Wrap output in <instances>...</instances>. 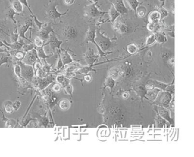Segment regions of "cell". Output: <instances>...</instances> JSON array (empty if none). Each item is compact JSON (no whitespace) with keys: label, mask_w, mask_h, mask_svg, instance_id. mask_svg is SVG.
I'll list each match as a JSON object with an SVG mask.
<instances>
[{"label":"cell","mask_w":194,"mask_h":157,"mask_svg":"<svg viewBox=\"0 0 194 157\" xmlns=\"http://www.w3.org/2000/svg\"><path fill=\"white\" fill-rule=\"evenodd\" d=\"M59 4V2L57 0H50L47 4L44 6L46 14L45 17L48 18L52 22L54 23H56V20L58 19L61 20V16L66 15L68 11L70 10L68 9L63 13L59 12L56 9V6Z\"/></svg>","instance_id":"obj_1"},{"label":"cell","mask_w":194,"mask_h":157,"mask_svg":"<svg viewBox=\"0 0 194 157\" xmlns=\"http://www.w3.org/2000/svg\"><path fill=\"white\" fill-rule=\"evenodd\" d=\"M95 40L100 49L104 52L108 51L112 46L111 40L109 38L104 35L100 32V30H97L96 31Z\"/></svg>","instance_id":"obj_2"},{"label":"cell","mask_w":194,"mask_h":157,"mask_svg":"<svg viewBox=\"0 0 194 157\" xmlns=\"http://www.w3.org/2000/svg\"><path fill=\"white\" fill-rule=\"evenodd\" d=\"M84 13L90 18H96L99 17H101L104 15L105 13H107V12H102L98 9L96 4H91L89 5H86L84 8Z\"/></svg>","instance_id":"obj_3"},{"label":"cell","mask_w":194,"mask_h":157,"mask_svg":"<svg viewBox=\"0 0 194 157\" xmlns=\"http://www.w3.org/2000/svg\"><path fill=\"white\" fill-rule=\"evenodd\" d=\"M54 32L52 25L51 23H45L38 31V36L40 37L45 41H47L50 38V34Z\"/></svg>","instance_id":"obj_4"},{"label":"cell","mask_w":194,"mask_h":157,"mask_svg":"<svg viewBox=\"0 0 194 157\" xmlns=\"http://www.w3.org/2000/svg\"><path fill=\"white\" fill-rule=\"evenodd\" d=\"M32 26H33V20H32L31 18L25 20L22 24L18 26V27H17V32H18V34L19 37L22 38H24V39H25L26 40L29 41L31 43H33L28 38H27L25 35L26 32Z\"/></svg>","instance_id":"obj_5"},{"label":"cell","mask_w":194,"mask_h":157,"mask_svg":"<svg viewBox=\"0 0 194 157\" xmlns=\"http://www.w3.org/2000/svg\"><path fill=\"white\" fill-rule=\"evenodd\" d=\"M38 61H40L39 58L38 57L36 49L33 48L26 53L25 56L22 60V62L26 65H33Z\"/></svg>","instance_id":"obj_6"},{"label":"cell","mask_w":194,"mask_h":157,"mask_svg":"<svg viewBox=\"0 0 194 157\" xmlns=\"http://www.w3.org/2000/svg\"><path fill=\"white\" fill-rule=\"evenodd\" d=\"M96 30L95 26L94 25L90 26L89 27L88 30L87 31V34H86V41H91V42H92V43L95 44V46L97 47L98 51H99V55H101L102 56H103L104 55H105L106 53L105 52H102L100 49V48L99 47V46H97L96 43L95 42V36H96Z\"/></svg>","instance_id":"obj_7"},{"label":"cell","mask_w":194,"mask_h":157,"mask_svg":"<svg viewBox=\"0 0 194 157\" xmlns=\"http://www.w3.org/2000/svg\"><path fill=\"white\" fill-rule=\"evenodd\" d=\"M63 35L68 40L74 39L76 38L78 35V31L75 27L73 26H67L63 30Z\"/></svg>","instance_id":"obj_8"},{"label":"cell","mask_w":194,"mask_h":157,"mask_svg":"<svg viewBox=\"0 0 194 157\" xmlns=\"http://www.w3.org/2000/svg\"><path fill=\"white\" fill-rule=\"evenodd\" d=\"M18 64L20 65V68H22V76L25 77V78H26L27 80H31L32 78V77L33 76V71L32 69L31 66H30L29 65H26L23 64L22 62H18Z\"/></svg>","instance_id":"obj_9"},{"label":"cell","mask_w":194,"mask_h":157,"mask_svg":"<svg viewBox=\"0 0 194 157\" xmlns=\"http://www.w3.org/2000/svg\"><path fill=\"white\" fill-rule=\"evenodd\" d=\"M62 43L63 41H59L56 38L55 32H52L51 35H50V38L48 41V44H50L52 50L54 52L55 48H58L59 50Z\"/></svg>","instance_id":"obj_10"},{"label":"cell","mask_w":194,"mask_h":157,"mask_svg":"<svg viewBox=\"0 0 194 157\" xmlns=\"http://www.w3.org/2000/svg\"><path fill=\"white\" fill-rule=\"evenodd\" d=\"M113 5L121 15L128 14V8L126 7L123 0H117L113 4Z\"/></svg>","instance_id":"obj_11"},{"label":"cell","mask_w":194,"mask_h":157,"mask_svg":"<svg viewBox=\"0 0 194 157\" xmlns=\"http://www.w3.org/2000/svg\"><path fill=\"white\" fill-rule=\"evenodd\" d=\"M99 56V55H97L94 53V51L93 49L89 48L87 52L84 54V59L88 64L92 65V64H93V62L96 61Z\"/></svg>","instance_id":"obj_12"},{"label":"cell","mask_w":194,"mask_h":157,"mask_svg":"<svg viewBox=\"0 0 194 157\" xmlns=\"http://www.w3.org/2000/svg\"><path fill=\"white\" fill-rule=\"evenodd\" d=\"M159 96L157 98V101L159 103L164 105H167L171 101V96L170 94L167 92H161L159 95Z\"/></svg>","instance_id":"obj_13"},{"label":"cell","mask_w":194,"mask_h":157,"mask_svg":"<svg viewBox=\"0 0 194 157\" xmlns=\"http://www.w3.org/2000/svg\"><path fill=\"white\" fill-rule=\"evenodd\" d=\"M10 2L11 7L17 13H22L23 12V4L20 0H8Z\"/></svg>","instance_id":"obj_14"},{"label":"cell","mask_w":194,"mask_h":157,"mask_svg":"<svg viewBox=\"0 0 194 157\" xmlns=\"http://www.w3.org/2000/svg\"><path fill=\"white\" fill-rule=\"evenodd\" d=\"M148 18L149 22H159L161 18V13L158 10H153L149 14Z\"/></svg>","instance_id":"obj_15"},{"label":"cell","mask_w":194,"mask_h":157,"mask_svg":"<svg viewBox=\"0 0 194 157\" xmlns=\"http://www.w3.org/2000/svg\"><path fill=\"white\" fill-rule=\"evenodd\" d=\"M108 14L109 15L111 22L112 23L121 15V14L115 9V8L114 7V6L113 5V4L111 5V8H110V9L108 11Z\"/></svg>","instance_id":"obj_16"},{"label":"cell","mask_w":194,"mask_h":157,"mask_svg":"<svg viewBox=\"0 0 194 157\" xmlns=\"http://www.w3.org/2000/svg\"><path fill=\"white\" fill-rule=\"evenodd\" d=\"M60 56L61 57L63 65L70 64L73 61L72 59L71 56L68 53L67 51H63V52L61 53Z\"/></svg>","instance_id":"obj_17"},{"label":"cell","mask_w":194,"mask_h":157,"mask_svg":"<svg viewBox=\"0 0 194 157\" xmlns=\"http://www.w3.org/2000/svg\"><path fill=\"white\" fill-rule=\"evenodd\" d=\"M149 31L154 32V33L158 32L161 28V24L159 22H149L146 26Z\"/></svg>","instance_id":"obj_18"},{"label":"cell","mask_w":194,"mask_h":157,"mask_svg":"<svg viewBox=\"0 0 194 157\" xmlns=\"http://www.w3.org/2000/svg\"><path fill=\"white\" fill-rule=\"evenodd\" d=\"M146 87L149 90H152L154 89V87H158L162 89H164L167 87V85L159 82L152 81V82H148Z\"/></svg>","instance_id":"obj_19"},{"label":"cell","mask_w":194,"mask_h":157,"mask_svg":"<svg viewBox=\"0 0 194 157\" xmlns=\"http://www.w3.org/2000/svg\"><path fill=\"white\" fill-rule=\"evenodd\" d=\"M16 14H17V13L14 10H13V9L11 6L8 8V9L6 10V13H5L6 18H9L11 20H13L15 26H17V21L15 20V17H14Z\"/></svg>","instance_id":"obj_20"},{"label":"cell","mask_w":194,"mask_h":157,"mask_svg":"<svg viewBox=\"0 0 194 157\" xmlns=\"http://www.w3.org/2000/svg\"><path fill=\"white\" fill-rule=\"evenodd\" d=\"M158 111L159 115L161 117H163L164 119L167 120V121H169L171 123L173 122V120L170 117V113H169V111L166 110L165 108H164L163 107H158Z\"/></svg>","instance_id":"obj_21"},{"label":"cell","mask_w":194,"mask_h":157,"mask_svg":"<svg viewBox=\"0 0 194 157\" xmlns=\"http://www.w3.org/2000/svg\"><path fill=\"white\" fill-rule=\"evenodd\" d=\"M45 46H42L41 47H36L34 48L36 50V51L37 52V54H38V57L39 59H43V60H45L47 58H49L51 56H52L53 55H46L45 52L43 50V48H44Z\"/></svg>","instance_id":"obj_22"},{"label":"cell","mask_w":194,"mask_h":157,"mask_svg":"<svg viewBox=\"0 0 194 157\" xmlns=\"http://www.w3.org/2000/svg\"><path fill=\"white\" fill-rule=\"evenodd\" d=\"M136 13L139 18H143L147 14V9L143 5H138L136 10Z\"/></svg>","instance_id":"obj_23"},{"label":"cell","mask_w":194,"mask_h":157,"mask_svg":"<svg viewBox=\"0 0 194 157\" xmlns=\"http://www.w3.org/2000/svg\"><path fill=\"white\" fill-rule=\"evenodd\" d=\"M45 41L44 39H43L42 38H41L39 36H36V38L34 39L33 43L36 48V47H41L42 46H46V45L48 44V41L46 43H45Z\"/></svg>","instance_id":"obj_24"},{"label":"cell","mask_w":194,"mask_h":157,"mask_svg":"<svg viewBox=\"0 0 194 157\" xmlns=\"http://www.w3.org/2000/svg\"><path fill=\"white\" fill-rule=\"evenodd\" d=\"M155 39V41L158 42L159 43H164L167 41L166 37L162 34V33L159 32H157L154 34Z\"/></svg>","instance_id":"obj_25"},{"label":"cell","mask_w":194,"mask_h":157,"mask_svg":"<svg viewBox=\"0 0 194 157\" xmlns=\"http://www.w3.org/2000/svg\"><path fill=\"white\" fill-rule=\"evenodd\" d=\"M59 107L63 110H67L70 107V103L67 99H63L59 103Z\"/></svg>","instance_id":"obj_26"},{"label":"cell","mask_w":194,"mask_h":157,"mask_svg":"<svg viewBox=\"0 0 194 157\" xmlns=\"http://www.w3.org/2000/svg\"><path fill=\"white\" fill-rule=\"evenodd\" d=\"M127 51L130 55H133L136 53L138 51V48L135 44H130L127 47Z\"/></svg>","instance_id":"obj_27"},{"label":"cell","mask_w":194,"mask_h":157,"mask_svg":"<svg viewBox=\"0 0 194 157\" xmlns=\"http://www.w3.org/2000/svg\"><path fill=\"white\" fill-rule=\"evenodd\" d=\"M127 1L131 9L136 12L137 8L138 7V5H139V2H138V0H127Z\"/></svg>","instance_id":"obj_28"},{"label":"cell","mask_w":194,"mask_h":157,"mask_svg":"<svg viewBox=\"0 0 194 157\" xmlns=\"http://www.w3.org/2000/svg\"><path fill=\"white\" fill-rule=\"evenodd\" d=\"M10 57V54L9 55V53L6 52H4L3 54L0 55V65L4 63H7Z\"/></svg>","instance_id":"obj_29"},{"label":"cell","mask_w":194,"mask_h":157,"mask_svg":"<svg viewBox=\"0 0 194 157\" xmlns=\"http://www.w3.org/2000/svg\"><path fill=\"white\" fill-rule=\"evenodd\" d=\"M161 13V20H162L163 19H164L165 17H167L168 15H169V13H168V11L166 10L165 8H164V7H161L158 10Z\"/></svg>","instance_id":"obj_30"},{"label":"cell","mask_w":194,"mask_h":157,"mask_svg":"<svg viewBox=\"0 0 194 157\" xmlns=\"http://www.w3.org/2000/svg\"><path fill=\"white\" fill-rule=\"evenodd\" d=\"M155 42V39L154 34H152V35L149 36L147 38L146 41V46H152Z\"/></svg>","instance_id":"obj_31"},{"label":"cell","mask_w":194,"mask_h":157,"mask_svg":"<svg viewBox=\"0 0 194 157\" xmlns=\"http://www.w3.org/2000/svg\"><path fill=\"white\" fill-rule=\"evenodd\" d=\"M34 48H35V46L34 45L33 43H31V44H24L22 47V49H23V51L27 52L28 51H31V50H33Z\"/></svg>","instance_id":"obj_32"},{"label":"cell","mask_w":194,"mask_h":157,"mask_svg":"<svg viewBox=\"0 0 194 157\" xmlns=\"http://www.w3.org/2000/svg\"><path fill=\"white\" fill-rule=\"evenodd\" d=\"M157 90H155V91H149L148 94V96L150 99H151L152 101H154L156 99L157 96Z\"/></svg>","instance_id":"obj_33"},{"label":"cell","mask_w":194,"mask_h":157,"mask_svg":"<svg viewBox=\"0 0 194 157\" xmlns=\"http://www.w3.org/2000/svg\"><path fill=\"white\" fill-rule=\"evenodd\" d=\"M59 51H58V63H57V69H61L62 66H63V62L61 60V57L60 56V53H59V50H58Z\"/></svg>","instance_id":"obj_34"},{"label":"cell","mask_w":194,"mask_h":157,"mask_svg":"<svg viewBox=\"0 0 194 157\" xmlns=\"http://www.w3.org/2000/svg\"><path fill=\"white\" fill-rule=\"evenodd\" d=\"M20 2H21L23 5H25L27 8H28V9H29V11H30V13H31V15H33V14H34L33 13V12L32 11V10H31L30 6L29 5V4H28V2H27V0H20Z\"/></svg>","instance_id":"obj_35"},{"label":"cell","mask_w":194,"mask_h":157,"mask_svg":"<svg viewBox=\"0 0 194 157\" xmlns=\"http://www.w3.org/2000/svg\"><path fill=\"white\" fill-rule=\"evenodd\" d=\"M128 27H127V26L124 24L123 23L122 25L120 27V28L119 29L118 31H119V32H120V33H125L128 31Z\"/></svg>","instance_id":"obj_36"},{"label":"cell","mask_w":194,"mask_h":157,"mask_svg":"<svg viewBox=\"0 0 194 157\" xmlns=\"http://www.w3.org/2000/svg\"><path fill=\"white\" fill-rule=\"evenodd\" d=\"M77 65H72L71 66H69L68 68H67V72H72V71H75L77 68Z\"/></svg>","instance_id":"obj_37"},{"label":"cell","mask_w":194,"mask_h":157,"mask_svg":"<svg viewBox=\"0 0 194 157\" xmlns=\"http://www.w3.org/2000/svg\"><path fill=\"white\" fill-rule=\"evenodd\" d=\"M91 68L89 67H87V68H82V69L79 70V71H77L78 73H87L88 71L91 70Z\"/></svg>","instance_id":"obj_38"},{"label":"cell","mask_w":194,"mask_h":157,"mask_svg":"<svg viewBox=\"0 0 194 157\" xmlns=\"http://www.w3.org/2000/svg\"><path fill=\"white\" fill-rule=\"evenodd\" d=\"M114 81L112 78H109L108 80V86L110 87L111 88H112L113 86H114Z\"/></svg>","instance_id":"obj_39"},{"label":"cell","mask_w":194,"mask_h":157,"mask_svg":"<svg viewBox=\"0 0 194 157\" xmlns=\"http://www.w3.org/2000/svg\"><path fill=\"white\" fill-rule=\"evenodd\" d=\"M63 2L67 6H71L75 3V0H63Z\"/></svg>","instance_id":"obj_40"},{"label":"cell","mask_w":194,"mask_h":157,"mask_svg":"<svg viewBox=\"0 0 194 157\" xmlns=\"http://www.w3.org/2000/svg\"><path fill=\"white\" fill-rule=\"evenodd\" d=\"M65 78H64V76H63V75H59L58 76H57L56 78V81L60 83H61L64 80Z\"/></svg>","instance_id":"obj_41"},{"label":"cell","mask_w":194,"mask_h":157,"mask_svg":"<svg viewBox=\"0 0 194 157\" xmlns=\"http://www.w3.org/2000/svg\"><path fill=\"white\" fill-rule=\"evenodd\" d=\"M61 86L59 84L56 83V84H55V85L53 86V87H52V90H53L54 91H55V92L59 91H60V90H61Z\"/></svg>","instance_id":"obj_42"},{"label":"cell","mask_w":194,"mask_h":157,"mask_svg":"<svg viewBox=\"0 0 194 157\" xmlns=\"http://www.w3.org/2000/svg\"><path fill=\"white\" fill-rule=\"evenodd\" d=\"M158 124V126L161 127V126H163L164 125L166 124V122L164 120V119L161 117H159Z\"/></svg>","instance_id":"obj_43"},{"label":"cell","mask_w":194,"mask_h":157,"mask_svg":"<svg viewBox=\"0 0 194 157\" xmlns=\"http://www.w3.org/2000/svg\"><path fill=\"white\" fill-rule=\"evenodd\" d=\"M20 101H15L14 103H13V108H14L15 110H16V111H17V110L20 108Z\"/></svg>","instance_id":"obj_44"},{"label":"cell","mask_w":194,"mask_h":157,"mask_svg":"<svg viewBox=\"0 0 194 157\" xmlns=\"http://www.w3.org/2000/svg\"><path fill=\"white\" fill-rule=\"evenodd\" d=\"M65 89H66V90L67 92V93L71 95L72 92V86L70 85H68L67 86L65 87Z\"/></svg>","instance_id":"obj_45"},{"label":"cell","mask_w":194,"mask_h":157,"mask_svg":"<svg viewBox=\"0 0 194 157\" xmlns=\"http://www.w3.org/2000/svg\"><path fill=\"white\" fill-rule=\"evenodd\" d=\"M5 111L8 113H11L13 112V108L10 105H7L5 107Z\"/></svg>","instance_id":"obj_46"},{"label":"cell","mask_w":194,"mask_h":157,"mask_svg":"<svg viewBox=\"0 0 194 157\" xmlns=\"http://www.w3.org/2000/svg\"><path fill=\"white\" fill-rule=\"evenodd\" d=\"M137 91H139V93H144V91H145V88L143 87V86H137Z\"/></svg>","instance_id":"obj_47"},{"label":"cell","mask_w":194,"mask_h":157,"mask_svg":"<svg viewBox=\"0 0 194 157\" xmlns=\"http://www.w3.org/2000/svg\"><path fill=\"white\" fill-rule=\"evenodd\" d=\"M70 83V80H68V78H65L64 80L63 81V82L61 83V85L63 87H66V86H67L68 85H69Z\"/></svg>","instance_id":"obj_48"},{"label":"cell","mask_w":194,"mask_h":157,"mask_svg":"<svg viewBox=\"0 0 194 157\" xmlns=\"http://www.w3.org/2000/svg\"><path fill=\"white\" fill-rule=\"evenodd\" d=\"M118 109H117V108H114V107H113V108H111L110 109V113H111V114H116V113H117L118 112Z\"/></svg>","instance_id":"obj_49"},{"label":"cell","mask_w":194,"mask_h":157,"mask_svg":"<svg viewBox=\"0 0 194 157\" xmlns=\"http://www.w3.org/2000/svg\"><path fill=\"white\" fill-rule=\"evenodd\" d=\"M6 47V48L9 50V51H10V50H11V48H10V47H9L8 46H6L4 42H2V41H0V48H1V47Z\"/></svg>","instance_id":"obj_50"},{"label":"cell","mask_w":194,"mask_h":157,"mask_svg":"<svg viewBox=\"0 0 194 157\" xmlns=\"http://www.w3.org/2000/svg\"><path fill=\"white\" fill-rule=\"evenodd\" d=\"M68 73L66 75V78H71V77H72L74 76L75 74L73 73H72V72H67Z\"/></svg>","instance_id":"obj_51"},{"label":"cell","mask_w":194,"mask_h":157,"mask_svg":"<svg viewBox=\"0 0 194 157\" xmlns=\"http://www.w3.org/2000/svg\"><path fill=\"white\" fill-rule=\"evenodd\" d=\"M88 1L91 2L92 4H96L99 2V0H88Z\"/></svg>","instance_id":"obj_52"},{"label":"cell","mask_w":194,"mask_h":157,"mask_svg":"<svg viewBox=\"0 0 194 157\" xmlns=\"http://www.w3.org/2000/svg\"><path fill=\"white\" fill-rule=\"evenodd\" d=\"M85 80L87 82H89L91 80V76H87L85 77Z\"/></svg>","instance_id":"obj_53"},{"label":"cell","mask_w":194,"mask_h":157,"mask_svg":"<svg viewBox=\"0 0 194 157\" xmlns=\"http://www.w3.org/2000/svg\"><path fill=\"white\" fill-rule=\"evenodd\" d=\"M123 97H124V98H127L128 97V93H127V92H124V93L123 94Z\"/></svg>","instance_id":"obj_54"}]
</instances>
